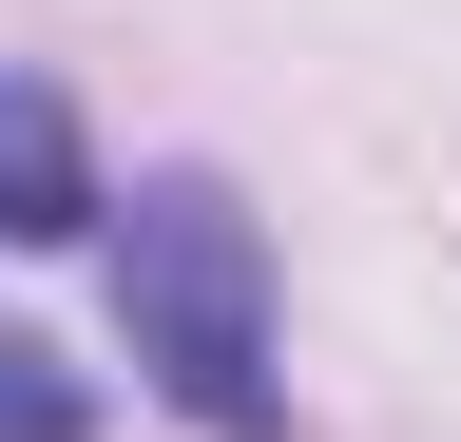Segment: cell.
<instances>
[{
    "instance_id": "2",
    "label": "cell",
    "mask_w": 461,
    "mask_h": 442,
    "mask_svg": "<svg viewBox=\"0 0 461 442\" xmlns=\"http://www.w3.org/2000/svg\"><path fill=\"white\" fill-rule=\"evenodd\" d=\"M96 135H77V96L58 77H0V250H77L96 231Z\"/></svg>"
},
{
    "instance_id": "3",
    "label": "cell",
    "mask_w": 461,
    "mask_h": 442,
    "mask_svg": "<svg viewBox=\"0 0 461 442\" xmlns=\"http://www.w3.org/2000/svg\"><path fill=\"white\" fill-rule=\"evenodd\" d=\"M0 442H96V384L58 347H20V327H0Z\"/></svg>"
},
{
    "instance_id": "1",
    "label": "cell",
    "mask_w": 461,
    "mask_h": 442,
    "mask_svg": "<svg viewBox=\"0 0 461 442\" xmlns=\"http://www.w3.org/2000/svg\"><path fill=\"white\" fill-rule=\"evenodd\" d=\"M115 327H135L154 404H193L212 442H269L288 423V384H269V231L212 174H154L135 193V231H115Z\"/></svg>"
}]
</instances>
